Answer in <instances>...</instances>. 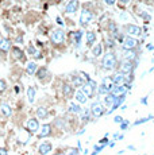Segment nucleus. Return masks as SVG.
<instances>
[{
  "mask_svg": "<svg viewBox=\"0 0 154 155\" xmlns=\"http://www.w3.org/2000/svg\"><path fill=\"white\" fill-rule=\"evenodd\" d=\"M114 121H115V123H118V124H120V123L123 121V117H122V116H115V117H114Z\"/></svg>",
  "mask_w": 154,
  "mask_h": 155,
  "instance_id": "nucleus-40",
  "label": "nucleus"
},
{
  "mask_svg": "<svg viewBox=\"0 0 154 155\" xmlns=\"http://www.w3.org/2000/svg\"><path fill=\"white\" fill-rule=\"evenodd\" d=\"M50 132H52V126H50V124H45V126H42V128H41V132H39V135H38V138L49 136Z\"/></svg>",
  "mask_w": 154,
  "mask_h": 155,
  "instance_id": "nucleus-21",
  "label": "nucleus"
},
{
  "mask_svg": "<svg viewBox=\"0 0 154 155\" xmlns=\"http://www.w3.org/2000/svg\"><path fill=\"white\" fill-rule=\"evenodd\" d=\"M141 103H142V104H147V96L143 97V99H141Z\"/></svg>",
  "mask_w": 154,
  "mask_h": 155,
  "instance_id": "nucleus-51",
  "label": "nucleus"
},
{
  "mask_svg": "<svg viewBox=\"0 0 154 155\" xmlns=\"http://www.w3.org/2000/svg\"><path fill=\"white\" fill-rule=\"evenodd\" d=\"M10 49H11V41L10 39H2V42H0V51H2V54L8 53Z\"/></svg>",
  "mask_w": 154,
  "mask_h": 155,
  "instance_id": "nucleus-19",
  "label": "nucleus"
},
{
  "mask_svg": "<svg viewBox=\"0 0 154 155\" xmlns=\"http://www.w3.org/2000/svg\"><path fill=\"white\" fill-rule=\"evenodd\" d=\"M5 89H7V82L4 80H0V93H3Z\"/></svg>",
  "mask_w": 154,
  "mask_h": 155,
  "instance_id": "nucleus-37",
  "label": "nucleus"
},
{
  "mask_svg": "<svg viewBox=\"0 0 154 155\" xmlns=\"http://www.w3.org/2000/svg\"><path fill=\"white\" fill-rule=\"evenodd\" d=\"M102 53H103V46L100 43L95 45V46L92 47V55L93 57H100L102 55Z\"/></svg>",
  "mask_w": 154,
  "mask_h": 155,
  "instance_id": "nucleus-28",
  "label": "nucleus"
},
{
  "mask_svg": "<svg viewBox=\"0 0 154 155\" xmlns=\"http://www.w3.org/2000/svg\"><path fill=\"white\" fill-rule=\"evenodd\" d=\"M47 74H49V71H47L46 68H39V69H37V71H35V76L39 80H43Z\"/></svg>",
  "mask_w": 154,
  "mask_h": 155,
  "instance_id": "nucleus-27",
  "label": "nucleus"
},
{
  "mask_svg": "<svg viewBox=\"0 0 154 155\" xmlns=\"http://www.w3.org/2000/svg\"><path fill=\"white\" fill-rule=\"evenodd\" d=\"M104 3L107 5H114L115 3H116V0H104Z\"/></svg>",
  "mask_w": 154,
  "mask_h": 155,
  "instance_id": "nucleus-44",
  "label": "nucleus"
},
{
  "mask_svg": "<svg viewBox=\"0 0 154 155\" xmlns=\"http://www.w3.org/2000/svg\"><path fill=\"white\" fill-rule=\"evenodd\" d=\"M135 57H137V54H135L134 49H123V58L124 59H130V61H134Z\"/></svg>",
  "mask_w": 154,
  "mask_h": 155,
  "instance_id": "nucleus-20",
  "label": "nucleus"
},
{
  "mask_svg": "<svg viewBox=\"0 0 154 155\" xmlns=\"http://www.w3.org/2000/svg\"><path fill=\"white\" fill-rule=\"evenodd\" d=\"M127 19V14L126 12H120V20H126Z\"/></svg>",
  "mask_w": 154,
  "mask_h": 155,
  "instance_id": "nucleus-49",
  "label": "nucleus"
},
{
  "mask_svg": "<svg viewBox=\"0 0 154 155\" xmlns=\"http://www.w3.org/2000/svg\"><path fill=\"white\" fill-rule=\"evenodd\" d=\"M118 97L116 96H114L112 93H107V96L104 97V104L107 107H112V104L115 103V100H116Z\"/></svg>",
  "mask_w": 154,
  "mask_h": 155,
  "instance_id": "nucleus-25",
  "label": "nucleus"
},
{
  "mask_svg": "<svg viewBox=\"0 0 154 155\" xmlns=\"http://www.w3.org/2000/svg\"><path fill=\"white\" fill-rule=\"evenodd\" d=\"M127 80V74H124L123 71H116V73L112 76V81H114L115 85H124Z\"/></svg>",
  "mask_w": 154,
  "mask_h": 155,
  "instance_id": "nucleus-9",
  "label": "nucleus"
},
{
  "mask_svg": "<svg viewBox=\"0 0 154 155\" xmlns=\"http://www.w3.org/2000/svg\"><path fill=\"white\" fill-rule=\"evenodd\" d=\"M0 155H8V151L5 150V148L0 147Z\"/></svg>",
  "mask_w": 154,
  "mask_h": 155,
  "instance_id": "nucleus-46",
  "label": "nucleus"
},
{
  "mask_svg": "<svg viewBox=\"0 0 154 155\" xmlns=\"http://www.w3.org/2000/svg\"><path fill=\"white\" fill-rule=\"evenodd\" d=\"M68 111H69L70 113H80V112L82 111V108L79 105V104L70 103V105H69V108H68Z\"/></svg>",
  "mask_w": 154,
  "mask_h": 155,
  "instance_id": "nucleus-30",
  "label": "nucleus"
},
{
  "mask_svg": "<svg viewBox=\"0 0 154 155\" xmlns=\"http://www.w3.org/2000/svg\"><path fill=\"white\" fill-rule=\"evenodd\" d=\"M72 35H73V39H75V46L80 47V45H81V39H82V31L81 30H80V31H75Z\"/></svg>",
  "mask_w": 154,
  "mask_h": 155,
  "instance_id": "nucleus-23",
  "label": "nucleus"
},
{
  "mask_svg": "<svg viewBox=\"0 0 154 155\" xmlns=\"http://www.w3.org/2000/svg\"><path fill=\"white\" fill-rule=\"evenodd\" d=\"M0 111H2L3 116H5V117H10L11 113H12V109H11L10 104H7V103H2V104H0Z\"/></svg>",
  "mask_w": 154,
  "mask_h": 155,
  "instance_id": "nucleus-17",
  "label": "nucleus"
},
{
  "mask_svg": "<svg viewBox=\"0 0 154 155\" xmlns=\"http://www.w3.org/2000/svg\"><path fill=\"white\" fill-rule=\"evenodd\" d=\"M60 2H62V0H60Z\"/></svg>",
  "mask_w": 154,
  "mask_h": 155,
  "instance_id": "nucleus-59",
  "label": "nucleus"
},
{
  "mask_svg": "<svg viewBox=\"0 0 154 155\" xmlns=\"http://www.w3.org/2000/svg\"><path fill=\"white\" fill-rule=\"evenodd\" d=\"M107 46L108 47H115V39L114 38H108L107 39Z\"/></svg>",
  "mask_w": 154,
  "mask_h": 155,
  "instance_id": "nucleus-39",
  "label": "nucleus"
},
{
  "mask_svg": "<svg viewBox=\"0 0 154 155\" xmlns=\"http://www.w3.org/2000/svg\"><path fill=\"white\" fill-rule=\"evenodd\" d=\"M93 12L91 10H88V8H84V10L81 11V15H80V26L81 27H87L88 25H89L91 22H92L93 19Z\"/></svg>",
  "mask_w": 154,
  "mask_h": 155,
  "instance_id": "nucleus-2",
  "label": "nucleus"
},
{
  "mask_svg": "<svg viewBox=\"0 0 154 155\" xmlns=\"http://www.w3.org/2000/svg\"><path fill=\"white\" fill-rule=\"evenodd\" d=\"M91 113L95 116V117H100V116L104 115V107H103L102 103L99 101H95V103L91 104Z\"/></svg>",
  "mask_w": 154,
  "mask_h": 155,
  "instance_id": "nucleus-7",
  "label": "nucleus"
},
{
  "mask_svg": "<svg viewBox=\"0 0 154 155\" xmlns=\"http://www.w3.org/2000/svg\"><path fill=\"white\" fill-rule=\"evenodd\" d=\"M118 65V57L114 51H108L103 55L102 59V68L104 70H114Z\"/></svg>",
  "mask_w": 154,
  "mask_h": 155,
  "instance_id": "nucleus-1",
  "label": "nucleus"
},
{
  "mask_svg": "<svg viewBox=\"0 0 154 155\" xmlns=\"http://www.w3.org/2000/svg\"><path fill=\"white\" fill-rule=\"evenodd\" d=\"M16 42L18 43H23V37H22V35H19V37L16 38Z\"/></svg>",
  "mask_w": 154,
  "mask_h": 155,
  "instance_id": "nucleus-50",
  "label": "nucleus"
},
{
  "mask_svg": "<svg viewBox=\"0 0 154 155\" xmlns=\"http://www.w3.org/2000/svg\"><path fill=\"white\" fill-rule=\"evenodd\" d=\"M99 144H104V146H107V144H108V138H107V136H104V138H103L102 140H100Z\"/></svg>",
  "mask_w": 154,
  "mask_h": 155,
  "instance_id": "nucleus-41",
  "label": "nucleus"
},
{
  "mask_svg": "<svg viewBox=\"0 0 154 155\" xmlns=\"http://www.w3.org/2000/svg\"><path fill=\"white\" fill-rule=\"evenodd\" d=\"M127 148H129V150H135V147H134V146H129V147H127Z\"/></svg>",
  "mask_w": 154,
  "mask_h": 155,
  "instance_id": "nucleus-56",
  "label": "nucleus"
},
{
  "mask_svg": "<svg viewBox=\"0 0 154 155\" xmlns=\"http://www.w3.org/2000/svg\"><path fill=\"white\" fill-rule=\"evenodd\" d=\"M54 155H65L64 153H61V151H60V153H57V154H54Z\"/></svg>",
  "mask_w": 154,
  "mask_h": 155,
  "instance_id": "nucleus-57",
  "label": "nucleus"
},
{
  "mask_svg": "<svg viewBox=\"0 0 154 155\" xmlns=\"http://www.w3.org/2000/svg\"><path fill=\"white\" fill-rule=\"evenodd\" d=\"M0 42H2V37H0Z\"/></svg>",
  "mask_w": 154,
  "mask_h": 155,
  "instance_id": "nucleus-58",
  "label": "nucleus"
},
{
  "mask_svg": "<svg viewBox=\"0 0 154 155\" xmlns=\"http://www.w3.org/2000/svg\"><path fill=\"white\" fill-rule=\"evenodd\" d=\"M147 50H154V46H153V45H147Z\"/></svg>",
  "mask_w": 154,
  "mask_h": 155,
  "instance_id": "nucleus-52",
  "label": "nucleus"
},
{
  "mask_svg": "<svg viewBox=\"0 0 154 155\" xmlns=\"http://www.w3.org/2000/svg\"><path fill=\"white\" fill-rule=\"evenodd\" d=\"M38 69V66H37V64L35 62H27V73L28 74H35V71H37Z\"/></svg>",
  "mask_w": 154,
  "mask_h": 155,
  "instance_id": "nucleus-31",
  "label": "nucleus"
},
{
  "mask_svg": "<svg viewBox=\"0 0 154 155\" xmlns=\"http://www.w3.org/2000/svg\"><path fill=\"white\" fill-rule=\"evenodd\" d=\"M68 155H79V150H77V148H72V150H70V153Z\"/></svg>",
  "mask_w": 154,
  "mask_h": 155,
  "instance_id": "nucleus-45",
  "label": "nucleus"
},
{
  "mask_svg": "<svg viewBox=\"0 0 154 155\" xmlns=\"http://www.w3.org/2000/svg\"><path fill=\"white\" fill-rule=\"evenodd\" d=\"M104 147H105L104 144H97V146H95V151H93V153L91 154V155H97L102 150H104Z\"/></svg>",
  "mask_w": 154,
  "mask_h": 155,
  "instance_id": "nucleus-34",
  "label": "nucleus"
},
{
  "mask_svg": "<svg viewBox=\"0 0 154 155\" xmlns=\"http://www.w3.org/2000/svg\"><path fill=\"white\" fill-rule=\"evenodd\" d=\"M82 77H84V78L85 80H87V81H89V80H91V77H89V74H88V73H85V71H82Z\"/></svg>",
  "mask_w": 154,
  "mask_h": 155,
  "instance_id": "nucleus-47",
  "label": "nucleus"
},
{
  "mask_svg": "<svg viewBox=\"0 0 154 155\" xmlns=\"http://www.w3.org/2000/svg\"><path fill=\"white\" fill-rule=\"evenodd\" d=\"M108 146H109V147H114V146H115V142H109Z\"/></svg>",
  "mask_w": 154,
  "mask_h": 155,
  "instance_id": "nucleus-53",
  "label": "nucleus"
},
{
  "mask_svg": "<svg viewBox=\"0 0 154 155\" xmlns=\"http://www.w3.org/2000/svg\"><path fill=\"white\" fill-rule=\"evenodd\" d=\"M55 22H57V25H60V26H61V27H62V26H64V22H62V19H61V18H60V16H58V18H57V19H55Z\"/></svg>",
  "mask_w": 154,
  "mask_h": 155,
  "instance_id": "nucleus-48",
  "label": "nucleus"
},
{
  "mask_svg": "<svg viewBox=\"0 0 154 155\" xmlns=\"http://www.w3.org/2000/svg\"><path fill=\"white\" fill-rule=\"evenodd\" d=\"M138 66V64L135 61H130V59H123L120 64V71H123L124 74H131L134 69Z\"/></svg>",
  "mask_w": 154,
  "mask_h": 155,
  "instance_id": "nucleus-3",
  "label": "nucleus"
},
{
  "mask_svg": "<svg viewBox=\"0 0 154 155\" xmlns=\"http://www.w3.org/2000/svg\"><path fill=\"white\" fill-rule=\"evenodd\" d=\"M109 93H112L114 96L119 97V96H126L127 93V88L124 85H114V88L111 89V92Z\"/></svg>",
  "mask_w": 154,
  "mask_h": 155,
  "instance_id": "nucleus-13",
  "label": "nucleus"
},
{
  "mask_svg": "<svg viewBox=\"0 0 154 155\" xmlns=\"http://www.w3.org/2000/svg\"><path fill=\"white\" fill-rule=\"evenodd\" d=\"M81 91L87 94V97H91V99H92V97L95 96V91H96V89L92 88V86L88 84V82H85V84L81 86Z\"/></svg>",
  "mask_w": 154,
  "mask_h": 155,
  "instance_id": "nucleus-15",
  "label": "nucleus"
},
{
  "mask_svg": "<svg viewBox=\"0 0 154 155\" xmlns=\"http://www.w3.org/2000/svg\"><path fill=\"white\" fill-rule=\"evenodd\" d=\"M122 45H123V49L131 50V49H135V47L138 46V41H137V38L127 35V37H124L122 39Z\"/></svg>",
  "mask_w": 154,
  "mask_h": 155,
  "instance_id": "nucleus-8",
  "label": "nucleus"
},
{
  "mask_svg": "<svg viewBox=\"0 0 154 155\" xmlns=\"http://www.w3.org/2000/svg\"><path fill=\"white\" fill-rule=\"evenodd\" d=\"M114 81H112V77H104L102 81V85L99 86V93L103 94V93H109L111 89L114 88Z\"/></svg>",
  "mask_w": 154,
  "mask_h": 155,
  "instance_id": "nucleus-4",
  "label": "nucleus"
},
{
  "mask_svg": "<svg viewBox=\"0 0 154 155\" xmlns=\"http://www.w3.org/2000/svg\"><path fill=\"white\" fill-rule=\"evenodd\" d=\"M53 146L50 144L49 142H43L39 144V147H38V153H39V155H47L52 151Z\"/></svg>",
  "mask_w": 154,
  "mask_h": 155,
  "instance_id": "nucleus-14",
  "label": "nucleus"
},
{
  "mask_svg": "<svg viewBox=\"0 0 154 155\" xmlns=\"http://www.w3.org/2000/svg\"><path fill=\"white\" fill-rule=\"evenodd\" d=\"M14 91H15L16 93H19V86H15V88H14Z\"/></svg>",
  "mask_w": 154,
  "mask_h": 155,
  "instance_id": "nucleus-54",
  "label": "nucleus"
},
{
  "mask_svg": "<svg viewBox=\"0 0 154 155\" xmlns=\"http://www.w3.org/2000/svg\"><path fill=\"white\" fill-rule=\"evenodd\" d=\"M79 7H80L79 0H70V2H68L66 7H65V12L66 14H76L77 10H79Z\"/></svg>",
  "mask_w": 154,
  "mask_h": 155,
  "instance_id": "nucleus-10",
  "label": "nucleus"
},
{
  "mask_svg": "<svg viewBox=\"0 0 154 155\" xmlns=\"http://www.w3.org/2000/svg\"><path fill=\"white\" fill-rule=\"evenodd\" d=\"M150 120H153V116H147V117L139 119V120H137L134 123V126H139V124H143V123H146V121H150Z\"/></svg>",
  "mask_w": 154,
  "mask_h": 155,
  "instance_id": "nucleus-33",
  "label": "nucleus"
},
{
  "mask_svg": "<svg viewBox=\"0 0 154 155\" xmlns=\"http://www.w3.org/2000/svg\"><path fill=\"white\" fill-rule=\"evenodd\" d=\"M116 2L119 3L120 5H127V4L130 3V0H116Z\"/></svg>",
  "mask_w": 154,
  "mask_h": 155,
  "instance_id": "nucleus-43",
  "label": "nucleus"
},
{
  "mask_svg": "<svg viewBox=\"0 0 154 155\" xmlns=\"http://www.w3.org/2000/svg\"><path fill=\"white\" fill-rule=\"evenodd\" d=\"M85 84V78L82 76H73L72 77V85L76 88H81Z\"/></svg>",
  "mask_w": 154,
  "mask_h": 155,
  "instance_id": "nucleus-18",
  "label": "nucleus"
},
{
  "mask_svg": "<svg viewBox=\"0 0 154 155\" xmlns=\"http://www.w3.org/2000/svg\"><path fill=\"white\" fill-rule=\"evenodd\" d=\"M26 127H27V130L30 131V132H37L38 130H39V121H38V119L35 117H31L27 120V123H26Z\"/></svg>",
  "mask_w": 154,
  "mask_h": 155,
  "instance_id": "nucleus-11",
  "label": "nucleus"
},
{
  "mask_svg": "<svg viewBox=\"0 0 154 155\" xmlns=\"http://www.w3.org/2000/svg\"><path fill=\"white\" fill-rule=\"evenodd\" d=\"M141 16H142V19H143L146 23H149L150 20H152V16H150V15L147 14V12H142V14H141Z\"/></svg>",
  "mask_w": 154,
  "mask_h": 155,
  "instance_id": "nucleus-35",
  "label": "nucleus"
},
{
  "mask_svg": "<svg viewBox=\"0 0 154 155\" xmlns=\"http://www.w3.org/2000/svg\"><path fill=\"white\" fill-rule=\"evenodd\" d=\"M85 132V130H81V131H79V132H77V134H79V135H82V134H84Z\"/></svg>",
  "mask_w": 154,
  "mask_h": 155,
  "instance_id": "nucleus-55",
  "label": "nucleus"
},
{
  "mask_svg": "<svg viewBox=\"0 0 154 155\" xmlns=\"http://www.w3.org/2000/svg\"><path fill=\"white\" fill-rule=\"evenodd\" d=\"M35 53H38V51L35 50V47L32 46V45H30V46L27 47V54H30V55H35Z\"/></svg>",
  "mask_w": 154,
  "mask_h": 155,
  "instance_id": "nucleus-36",
  "label": "nucleus"
},
{
  "mask_svg": "<svg viewBox=\"0 0 154 155\" xmlns=\"http://www.w3.org/2000/svg\"><path fill=\"white\" fill-rule=\"evenodd\" d=\"M124 31H126L127 35H130V37H141L142 35V28L139 27L137 25H131V23H127V25H124Z\"/></svg>",
  "mask_w": 154,
  "mask_h": 155,
  "instance_id": "nucleus-5",
  "label": "nucleus"
},
{
  "mask_svg": "<svg viewBox=\"0 0 154 155\" xmlns=\"http://www.w3.org/2000/svg\"><path fill=\"white\" fill-rule=\"evenodd\" d=\"M11 51H12V57L15 59H23V58H25V53H23L19 47H16V46L12 47V49H11Z\"/></svg>",
  "mask_w": 154,
  "mask_h": 155,
  "instance_id": "nucleus-22",
  "label": "nucleus"
},
{
  "mask_svg": "<svg viewBox=\"0 0 154 155\" xmlns=\"http://www.w3.org/2000/svg\"><path fill=\"white\" fill-rule=\"evenodd\" d=\"M62 93L66 99H72L75 97V86L72 84H64L62 85Z\"/></svg>",
  "mask_w": 154,
  "mask_h": 155,
  "instance_id": "nucleus-12",
  "label": "nucleus"
},
{
  "mask_svg": "<svg viewBox=\"0 0 154 155\" xmlns=\"http://www.w3.org/2000/svg\"><path fill=\"white\" fill-rule=\"evenodd\" d=\"M37 116H38V119H46L47 116H49V111H47V108H45V107H38Z\"/></svg>",
  "mask_w": 154,
  "mask_h": 155,
  "instance_id": "nucleus-24",
  "label": "nucleus"
},
{
  "mask_svg": "<svg viewBox=\"0 0 154 155\" xmlns=\"http://www.w3.org/2000/svg\"><path fill=\"white\" fill-rule=\"evenodd\" d=\"M52 42L54 45H61L65 42V32L62 28H55L54 31L52 32V37H50Z\"/></svg>",
  "mask_w": 154,
  "mask_h": 155,
  "instance_id": "nucleus-6",
  "label": "nucleus"
},
{
  "mask_svg": "<svg viewBox=\"0 0 154 155\" xmlns=\"http://www.w3.org/2000/svg\"><path fill=\"white\" fill-rule=\"evenodd\" d=\"M35 89L32 88V86H28L27 88V97H28V103H34L35 100Z\"/></svg>",
  "mask_w": 154,
  "mask_h": 155,
  "instance_id": "nucleus-29",
  "label": "nucleus"
},
{
  "mask_svg": "<svg viewBox=\"0 0 154 155\" xmlns=\"http://www.w3.org/2000/svg\"><path fill=\"white\" fill-rule=\"evenodd\" d=\"M127 128H129V121H127V120H123L122 123H120V130H122V131H126Z\"/></svg>",
  "mask_w": 154,
  "mask_h": 155,
  "instance_id": "nucleus-38",
  "label": "nucleus"
},
{
  "mask_svg": "<svg viewBox=\"0 0 154 155\" xmlns=\"http://www.w3.org/2000/svg\"><path fill=\"white\" fill-rule=\"evenodd\" d=\"M88 84H89L91 86H92V88H95V89H96V88H97V84H96V81H93V80H92V78H91V80H89V81H88Z\"/></svg>",
  "mask_w": 154,
  "mask_h": 155,
  "instance_id": "nucleus-42",
  "label": "nucleus"
},
{
  "mask_svg": "<svg viewBox=\"0 0 154 155\" xmlns=\"http://www.w3.org/2000/svg\"><path fill=\"white\" fill-rule=\"evenodd\" d=\"M89 115H91V109H82V111L80 112L81 120H84V121H87L88 119H89Z\"/></svg>",
  "mask_w": 154,
  "mask_h": 155,
  "instance_id": "nucleus-32",
  "label": "nucleus"
},
{
  "mask_svg": "<svg viewBox=\"0 0 154 155\" xmlns=\"http://www.w3.org/2000/svg\"><path fill=\"white\" fill-rule=\"evenodd\" d=\"M75 99L77 100V103H79V104H85V103H87V100H88V97H87V94H85L84 92L80 89V91L75 92Z\"/></svg>",
  "mask_w": 154,
  "mask_h": 155,
  "instance_id": "nucleus-16",
  "label": "nucleus"
},
{
  "mask_svg": "<svg viewBox=\"0 0 154 155\" xmlns=\"http://www.w3.org/2000/svg\"><path fill=\"white\" fill-rule=\"evenodd\" d=\"M96 42V34L93 31H88L87 32V45L88 46H92Z\"/></svg>",
  "mask_w": 154,
  "mask_h": 155,
  "instance_id": "nucleus-26",
  "label": "nucleus"
}]
</instances>
